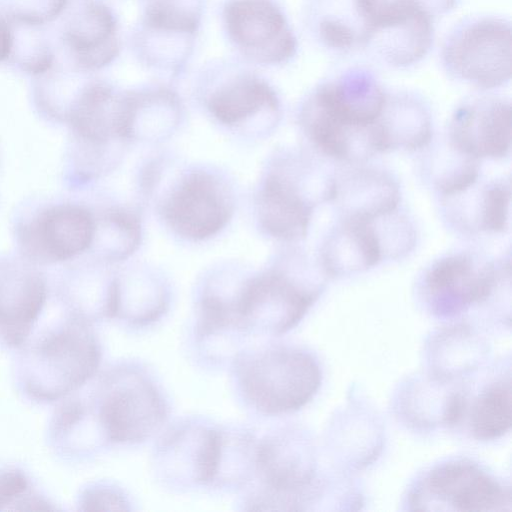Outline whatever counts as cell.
<instances>
[{
	"label": "cell",
	"mask_w": 512,
	"mask_h": 512,
	"mask_svg": "<svg viewBox=\"0 0 512 512\" xmlns=\"http://www.w3.org/2000/svg\"><path fill=\"white\" fill-rule=\"evenodd\" d=\"M100 359L90 322L72 314L46 330L25 351L21 382L31 398L57 401L84 386L96 374Z\"/></svg>",
	"instance_id": "cell-1"
},
{
	"label": "cell",
	"mask_w": 512,
	"mask_h": 512,
	"mask_svg": "<svg viewBox=\"0 0 512 512\" xmlns=\"http://www.w3.org/2000/svg\"><path fill=\"white\" fill-rule=\"evenodd\" d=\"M236 384L244 400L266 415L300 409L321 384L317 361L303 350L271 346L235 356Z\"/></svg>",
	"instance_id": "cell-2"
},
{
	"label": "cell",
	"mask_w": 512,
	"mask_h": 512,
	"mask_svg": "<svg viewBox=\"0 0 512 512\" xmlns=\"http://www.w3.org/2000/svg\"><path fill=\"white\" fill-rule=\"evenodd\" d=\"M129 48L149 71L170 79L189 67L201 31L207 0H139Z\"/></svg>",
	"instance_id": "cell-3"
},
{
	"label": "cell",
	"mask_w": 512,
	"mask_h": 512,
	"mask_svg": "<svg viewBox=\"0 0 512 512\" xmlns=\"http://www.w3.org/2000/svg\"><path fill=\"white\" fill-rule=\"evenodd\" d=\"M314 448L306 434L282 429L258 441L254 476L261 483L248 510H301L317 494ZM253 476V477H254Z\"/></svg>",
	"instance_id": "cell-4"
},
{
	"label": "cell",
	"mask_w": 512,
	"mask_h": 512,
	"mask_svg": "<svg viewBox=\"0 0 512 512\" xmlns=\"http://www.w3.org/2000/svg\"><path fill=\"white\" fill-rule=\"evenodd\" d=\"M97 424L105 440L140 443L167 418V405L154 382L138 368L117 367L102 376L96 394Z\"/></svg>",
	"instance_id": "cell-5"
},
{
	"label": "cell",
	"mask_w": 512,
	"mask_h": 512,
	"mask_svg": "<svg viewBox=\"0 0 512 512\" xmlns=\"http://www.w3.org/2000/svg\"><path fill=\"white\" fill-rule=\"evenodd\" d=\"M219 21L235 57L254 67H281L297 54L298 40L279 0H223Z\"/></svg>",
	"instance_id": "cell-6"
},
{
	"label": "cell",
	"mask_w": 512,
	"mask_h": 512,
	"mask_svg": "<svg viewBox=\"0 0 512 512\" xmlns=\"http://www.w3.org/2000/svg\"><path fill=\"white\" fill-rule=\"evenodd\" d=\"M255 68L236 57L211 59L199 67L195 85L217 121L236 126L258 118L270 122L278 118L279 96Z\"/></svg>",
	"instance_id": "cell-7"
},
{
	"label": "cell",
	"mask_w": 512,
	"mask_h": 512,
	"mask_svg": "<svg viewBox=\"0 0 512 512\" xmlns=\"http://www.w3.org/2000/svg\"><path fill=\"white\" fill-rule=\"evenodd\" d=\"M445 70L457 80L493 89L511 77V25L496 16L465 20L448 35L441 52Z\"/></svg>",
	"instance_id": "cell-8"
},
{
	"label": "cell",
	"mask_w": 512,
	"mask_h": 512,
	"mask_svg": "<svg viewBox=\"0 0 512 512\" xmlns=\"http://www.w3.org/2000/svg\"><path fill=\"white\" fill-rule=\"evenodd\" d=\"M416 510L503 512L511 510V491L478 465L465 460L434 467L412 493Z\"/></svg>",
	"instance_id": "cell-9"
},
{
	"label": "cell",
	"mask_w": 512,
	"mask_h": 512,
	"mask_svg": "<svg viewBox=\"0 0 512 512\" xmlns=\"http://www.w3.org/2000/svg\"><path fill=\"white\" fill-rule=\"evenodd\" d=\"M320 294L282 271L248 280L239 289L237 312L242 331L282 334L303 318Z\"/></svg>",
	"instance_id": "cell-10"
},
{
	"label": "cell",
	"mask_w": 512,
	"mask_h": 512,
	"mask_svg": "<svg viewBox=\"0 0 512 512\" xmlns=\"http://www.w3.org/2000/svg\"><path fill=\"white\" fill-rule=\"evenodd\" d=\"M63 15L61 40L75 70L88 74L113 65L123 47L115 10L105 0H69Z\"/></svg>",
	"instance_id": "cell-11"
},
{
	"label": "cell",
	"mask_w": 512,
	"mask_h": 512,
	"mask_svg": "<svg viewBox=\"0 0 512 512\" xmlns=\"http://www.w3.org/2000/svg\"><path fill=\"white\" fill-rule=\"evenodd\" d=\"M95 234V220L88 210L61 204L46 208L24 224L19 231V244L32 262L58 263L87 250Z\"/></svg>",
	"instance_id": "cell-12"
},
{
	"label": "cell",
	"mask_w": 512,
	"mask_h": 512,
	"mask_svg": "<svg viewBox=\"0 0 512 512\" xmlns=\"http://www.w3.org/2000/svg\"><path fill=\"white\" fill-rule=\"evenodd\" d=\"M497 277L492 262L466 253L445 256L425 274V300L433 314L453 316L485 301L493 292Z\"/></svg>",
	"instance_id": "cell-13"
},
{
	"label": "cell",
	"mask_w": 512,
	"mask_h": 512,
	"mask_svg": "<svg viewBox=\"0 0 512 512\" xmlns=\"http://www.w3.org/2000/svg\"><path fill=\"white\" fill-rule=\"evenodd\" d=\"M218 449V427L182 423L168 431L155 452L156 472L176 487L211 485Z\"/></svg>",
	"instance_id": "cell-14"
},
{
	"label": "cell",
	"mask_w": 512,
	"mask_h": 512,
	"mask_svg": "<svg viewBox=\"0 0 512 512\" xmlns=\"http://www.w3.org/2000/svg\"><path fill=\"white\" fill-rule=\"evenodd\" d=\"M231 201L225 186L213 175L194 172L169 196L164 217L180 235L193 240L213 236L227 223Z\"/></svg>",
	"instance_id": "cell-15"
},
{
	"label": "cell",
	"mask_w": 512,
	"mask_h": 512,
	"mask_svg": "<svg viewBox=\"0 0 512 512\" xmlns=\"http://www.w3.org/2000/svg\"><path fill=\"white\" fill-rule=\"evenodd\" d=\"M449 145L481 158H503L511 149V105L502 98L481 97L459 106L448 127Z\"/></svg>",
	"instance_id": "cell-16"
},
{
	"label": "cell",
	"mask_w": 512,
	"mask_h": 512,
	"mask_svg": "<svg viewBox=\"0 0 512 512\" xmlns=\"http://www.w3.org/2000/svg\"><path fill=\"white\" fill-rule=\"evenodd\" d=\"M47 298L43 275L29 264L0 265V337L10 347H23Z\"/></svg>",
	"instance_id": "cell-17"
},
{
	"label": "cell",
	"mask_w": 512,
	"mask_h": 512,
	"mask_svg": "<svg viewBox=\"0 0 512 512\" xmlns=\"http://www.w3.org/2000/svg\"><path fill=\"white\" fill-rule=\"evenodd\" d=\"M386 98L371 71L351 68L319 84L306 99L345 124L364 127L377 120Z\"/></svg>",
	"instance_id": "cell-18"
},
{
	"label": "cell",
	"mask_w": 512,
	"mask_h": 512,
	"mask_svg": "<svg viewBox=\"0 0 512 512\" xmlns=\"http://www.w3.org/2000/svg\"><path fill=\"white\" fill-rule=\"evenodd\" d=\"M331 201L343 219L374 220L396 211L400 201L397 182L386 172L353 168L333 178Z\"/></svg>",
	"instance_id": "cell-19"
},
{
	"label": "cell",
	"mask_w": 512,
	"mask_h": 512,
	"mask_svg": "<svg viewBox=\"0 0 512 512\" xmlns=\"http://www.w3.org/2000/svg\"><path fill=\"white\" fill-rule=\"evenodd\" d=\"M125 90L112 83L92 79L85 82L70 102L67 118L74 133L83 141L101 145L121 137Z\"/></svg>",
	"instance_id": "cell-20"
},
{
	"label": "cell",
	"mask_w": 512,
	"mask_h": 512,
	"mask_svg": "<svg viewBox=\"0 0 512 512\" xmlns=\"http://www.w3.org/2000/svg\"><path fill=\"white\" fill-rule=\"evenodd\" d=\"M300 117L312 143L333 159L357 163L379 153L376 121L364 127L348 125L307 100L302 105Z\"/></svg>",
	"instance_id": "cell-21"
},
{
	"label": "cell",
	"mask_w": 512,
	"mask_h": 512,
	"mask_svg": "<svg viewBox=\"0 0 512 512\" xmlns=\"http://www.w3.org/2000/svg\"><path fill=\"white\" fill-rule=\"evenodd\" d=\"M314 205L289 177L272 173L260 192L259 219L270 235L286 241L300 240L307 234Z\"/></svg>",
	"instance_id": "cell-22"
},
{
	"label": "cell",
	"mask_w": 512,
	"mask_h": 512,
	"mask_svg": "<svg viewBox=\"0 0 512 512\" xmlns=\"http://www.w3.org/2000/svg\"><path fill=\"white\" fill-rule=\"evenodd\" d=\"M182 115V103L174 89L146 84L125 90L121 121L122 138H154L169 133Z\"/></svg>",
	"instance_id": "cell-23"
},
{
	"label": "cell",
	"mask_w": 512,
	"mask_h": 512,
	"mask_svg": "<svg viewBox=\"0 0 512 512\" xmlns=\"http://www.w3.org/2000/svg\"><path fill=\"white\" fill-rule=\"evenodd\" d=\"M383 256L372 220L342 219L327 236L321 261L327 275L346 276L374 267Z\"/></svg>",
	"instance_id": "cell-24"
},
{
	"label": "cell",
	"mask_w": 512,
	"mask_h": 512,
	"mask_svg": "<svg viewBox=\"0 0 512 512\" xmlns=\"http://www.w3.org/2000/svg\"><path fill=\"white\" fill-rule=\"evenodd\" d=\"M376 126L380 152L421 149L432 138L431 117L427 108L421 100L406 93L387 95Z\"/></svg>",
	"instance_id": "cell-25"
},
{
	"label": "cell",
	"mask_w": 512,
	"mask_h": 512,
	"mask_svg": "<svg viewBox=\"0 0 512 512\" xmlns=\"http://www.w3.org/2000/svg\"><path fill=\"white\" fill-rule=\"evenodd\" d=\"M432 380L405 389L401 397L405 417L422 426L458 423L465 413V395L462 391L444 390L446 379L433 375Z\"/></svg>",
	"instance_id": "cell-26"
},
{
	"label": "cell",
	"mask_w": 512,
	"mask_h": 512,
	"mask_svg": "<svg viewBox=\"0 0 512 512\" xmlns=\"http://www.w3.org/2000/svg\"><path fill=\"white\" fill-rule=\"evenodd\" d=\"M483 354V344L464 325L442 331L432 339L429 348L433 375L446 380L477 367Z\"/></svg>",
	"instance_id": "cell-27"
},
{
	"label": "cell",
	"mask_w": 512,
	"mask_h": 512,
	"mask_svg": "<svg viewBox=\"0 0 512 512\" xmlns=\"http://www.w3.org/2000/svg\"><path fill=\"white\" fill-rule=\"evenodd\" d=\"M164 285L152 277H136L132 280L114 281L112 317L134 325H144L158 319L167 306Z\"/></svg>",
	"instance_id": "cell-28"
},
{
	"label": "cell",
	"mask_w": 512,
	"mask_h": 512,
	"mask_svg": "<svg viewBox=\"0 0 512 512\" xmlns=\"http://www.w3.org/2000/svg\"><path fill=\"white\" fill-rule=\"evenodd\" d=\"M512 388L510 379L490 384L477 397L471 412L470 428L478 440H494L510 430Z\"/></svg>",
	"instance_id": "cell-29"
},
{
	"label": "cell",
	"mask_w": 512,
	"mask_h": 512,
	"mask_svg": "<svg viewBox=\"0 0 512 512\" xmlns=\"http://www.w3.org/2000/svg\"><path fill=\"white\" fill-rule=\"evenodd\" d=\"M13 23V22H12ZM14 40L9 62L21 71L41 77L55 67V54L41 27L13 23Z\"/></svg>",
	"instance_id": "cell-30"
},
{
	"label": "cell",
	"mask_w": 512,
	"mask_h": 512,
	"mask_svg": "<svg viewBox=\"0 0 512 512\" xmlns=\"http://www.w3.org/2000/svg\"><path fill=\"white\" fill-rule=\"evenodd\" d=\"M450 151L434 163L433 182L444 196L454 197L471 189L479 177V159L449 145Z\"/></svg>",
	"instance_id": "cell-31"
},
{
	"label": "cell",
	"mask_w": 512,
	"mask_h": 512,
	"mask_svg": "<svg viewBox=\"0 0 512 512\" xmlns=\"http://www.w3.org/2000/svg\"><path fill=\"white\" fill-rule=\"evenodd\" d=\"M511 188L507 181L489 184L481 195L478 229L490 233H502L509 228Z\"/></svg>",
	"instance_id": "cell-32"
},
{
	"label": "cell",
	"mask_w": 512,
	"mask_h": 512,
	"mask_svg": "<svg viewBox=\"0 0 512 512\" xmlns=\"http://www.w3.org/2000/svg\"><path fill=\"white\" fill-rule=\"evenodd\" d=\"M0 14L13 23L42 27L62 16L69 0H2Z\"/></svg>",
	"instance_id": "cell-33"
},
{
	"label": "cell",
	"mask_w": 512,
	"mask_h": 512,
	"mask_svg": "<svg viewBox=\"0 0 512 512\" xmlns=\"http://www.w3.org/2000/svg\"><path fill=\"white\" fill-rule=\"evenodd\" d=\"M317 34L326 47L338 51L350 50L360 43V33L338 17L322 18L317 25Z\"/></svg>",
	"instance_id": "cell-34"
},
{
	"label": "cell",
	"mask_w": 512,
	"mask_h": 512,
	"mask_svg": "<svg viewBox=\"0 0 512 512\" xmlns=\"http://www.w3.org/2000/svg\"><path fill=\"white\" fill-rule=\"evenodd\" d=\"M83 510H129V502L118 488L100 485L88 488L80 501Z\"/></svg>",
	"instance_id": "cell-35"
},
{
	"label": "cell",
	"mask_w": 512,
	"mask_h": 512,
	"mask_svg": "<svg viewBox=\"0 0 512 512\" xmlns=\"http://www.w3.org/2000/svg\"><path fill=\"white\" fill-rule=\"evenodd\" d=\"M30 483L26 475L17 469L0 470V510L9 505L18 504L22 496H26Z\"/></svg>",
	"instance_id": "cell-36"
}]
</instances>
